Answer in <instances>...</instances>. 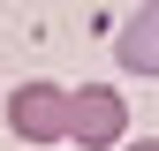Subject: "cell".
I'll return each instance as SVG.
<instances>
[{"instance_id":"obj_3","label":"cell","mask_w":159,"mask_h":151,"mask_svg":"<svg viewBox=\"0 0 159 151\" xmlns=\"http://www.w3.org/2000/svg\"><path fill=\"white\" fill-rule=\"evenodd\" d=\"M114 53H121L129 76H159V0H144V8L114 30Z\"/></svg>"},{"instance_id":"obj_1","label":"cell","mask_w":159,"mask_h":151,"mask_svg":"<svg viewBox=\"0 0 159 151\" xmlns=\"http://www.w3.org/2000/svg\"><path fill=\"white\" fill-rule=\"evenodd\" d=\"M8 136L15 144H61L68 136V91L61 83H15L8 91Z\"/></svg>"},{"instance_id":"obj_4","label":"cell","mask_w":159,"mask_h":151,"mask_svg":"<svg viewBox=\"0 0 159 151\" xmlns=\"http://www.w3.org/2000/svg\"><path fill=\"white\" fill-rule=\"evenodd\" d=\"M121 151H159V136H144V144H121Z\"/></svg>"},{"instance_id":"obj_2","label":"cell","mask_w":159,"mask_h":151,"mask_svg":"<svg viewBox=\"0 0 159 151\" xmlns=\"http://www.w3.org/2000/svg\"><path fill=\"white\" fill-rule=\"evenodd\" d=\"M121 128H129V98H121V91H106V83H76L68 91V144L114 151Z\"/></svg>"}]
</instances>
